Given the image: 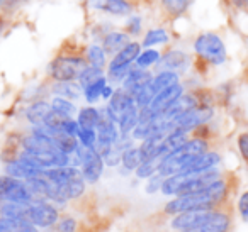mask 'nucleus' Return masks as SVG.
Segmentation results:
<instances>
[{
    "label": "nucleus",
    "instance_id": "1",
    "mask_svg": "<svg viewBox=\"0 0 248 232\" xmlns=\"http://www.w3.org/2000/svg\"><path fill=\"white\" fill-rule=\"evenodd\" d=\"M224 195H226V181L219 178L214 183L192 193L177 195V198L165 205V214L177 215L180 212L194 210V208H214L223 200Z\"/></svg>",
    "mask_w": 248,
    "mask_h": 232
},
{
    "label": "nucleus",
    "instance_id": "2",
    "mask_svg": "<svg viewBox=\"0 0 248 232\" xmlns=\"http://www.w3.org/2000/svg\"><path fill=\"white\" fill-rule=\"evenodd\" d=\"M209 144L207 141L194 137V139H187L179 149H175L173 153H170L169 156H165L162 160L158 166V174H162L163 178L170 176L184 171L197 156H201L202 153H206Z\"/></svg>",
    "mask_w": 248,
    "mask_h": 232
},
{
    "label": "nucleus",
    "instance_id": "3",
    "mask_svg": "<svg viewBox=\"0 0 248 232\" xmlns=\"http://www.w3.org/2000/svg\"><path fill=\"white\" fill-rule=\"evenodd\" d=\"M194 51L199 58L206 59L211 65H221L226 58V46L223 39L214 32H204L197 36V39L194 41Z\"/></svg>",
    "mask_w": 248,
    "mask_h": 232
},
{
    "label": "nucleus",
    "instance_id": "4",
    "mask_svg": "<svg viewBox=\"0 0 248 232\" xmlns=\"http://www.w3.org/2000/svg\"><path fill=\"white\" fill-rule=\"evenodd\" d=\"M87 61L78 56H60L49 65V75L55 82H75Z\"/></svg>",
    "mask_w": 248,
    "mask_h": 232
},
{
    "label": "nucleus",
    "instance_id": "5",
    "mask_svg": "<svg viewBox=\"0 0 248 232\" xmlns=\"http://www.w3.org/2000/svg\"><path fill=\"white\" fill-rule=\"evenodd\" d=\"M0 200L29 203L34 200V197L24 181L7 174V176H0Z\"/></svg>",
    "mask_w": 248,
    "mask_h": 232
},
{
    "label": "nucleus",
    "instance_id": "6",
    "mask_svg": "<svg viewBox=\"0 0 248 232\" xmlns=\"http://www.w3.org/2000/svg\"><path fill=\"white\" fill-rule=\"evenodd\" d=\"M80 166H82V176L89 183H95L102 176L104 160L95 147H80Z\"/></svg>",
    "mask_w": 248,
    "mask_h": 232
},
{
    "label": "nucleus",
    "instance_id": "7",
    "mask_svg": "<svg viewBox=\"0 0 248 232\" xmlns=\"http://www.w3.org/2000/svg\"><path fill=\"white\" fill-rule=\"evenodd\" d=\"M58 220V210L41 200H32L29 205V222L36 227H49Z\"/></svg>",
    "mask_w": 248,
    "mask_h": 232
},
{
    "label": "nucleus",
    "instance_id": "8",
    "mask_svg": "<svg viewBox=\"0 0 248 232\" xmlns=\"http://www.w3.org/2000/svg\"><path fill=\"white\" fill-rule=\"evenodd\" d=\"M214 210H216V208H194V210L180 212V214H177V217L172 220V227L180 232L190 231V229L202 224L206 218H209Z\"/></svg>",
    "mask_w": 248,
    "mask_h": 232
},
{
    "label": "nucleus",
    "instance_id": "9",
    "mask_svg": "<svg viewBox=\"0 0 248 232\" xmlns=\"http://www.w3.org/2000/svg\"><path fill=\"white\" fill-rule=\"evenodd\" d=\"M231 215L224 210H214L209 218L199 224L197 227L186 232H230Z\"/></svg>",
    "mask_w": 248,
    "mask_h": 232
},
{
    "label": "nucleus",
    "instance_id": "10",
    "mask_svg": "<svg viewBox=\"0 0 248 232\" xmlns=\"http://www.w3.org/2000/svg\"><path fill=\"white\" fill-rule=\"evenodd\" d=\"M152 78H153V75L150 72H146V70H143V68H138V66H133V68L129 70L128 76L123 80V88L135 99L136 93H138Z\"/></svg>",
    "mask_w": 248,
    "mask_h": 232
},
{
    "label": "nucleus",
    "instance_id": "11",
    "mask_svg": "<svg viewBox=\"0 0 248 232\" xmlns=\"http://www.w3.org/2000/svg\"><path fill=\"white\" fill-rule=\"evenodd\" d=\"M133 100H135V99H133V97L129 95V93L126 92L124 88L114 90L112 97L109 99V105L106 107V112L109 114L110 119L117 124V120H119V116L123 114V110L126 109V107H128Z\"/></svg>",
    "mask_w": 248,
    "mask_h": 232
},
{
    "label": "nucleus",
    "instance_id": "12",
    "mask_svg": "<svg viewBox=\"0 0 248 232\" xmlns=\"http://www.w3.org/2000/svg\"><path fill=\"white\" fill-rule=\"evenodd\" d=\"M141 53V44L140 43H129L126 48H123L116 56H112L109 63V70H116L121 68V66H129L136 61L138 55Z\"/></svg>",
    "mask_w": 248,
    "mask_h": 232
},
{
    "label": "nucleus",
    "instance_id": "13",
    "mask_svg": "<svg viewBox=\"0 0 248 232\" xmlns=\"http://www.w3.org/2000/svg\"><path fill=\"white\" fill-rule=\"evenodd\" d=\"M138 120H140V109L136 107L135 100L129 103L126 109L123 110V114L119 116V120H117V129H119L121 136H128L129 132L135 130V127L138 126Z\"/></svg>",
    "mask_w": 248,
    "mask_h": 232
},
{
    "label": "nucleus",
    "instance_id": "14",
    "mask_svg": "<svg viewBox=\"0 0 248 232\" xmlns=\"http://www.w3.org/2000/svg\"><path fill=\"white\" fill-rule=\"evenodd\" d=\"M41 174L46 178V180H49L51 183H55V185H65V183H68L70 180H73V178L82 176V173H80V171L77 170V168H73V166L48 168V170H43Z\"/></svg>",
    "mask_w": 248,
    "mask_h": 232
},
{
    "label": "nucleus",
    "instance_id": "15",
    "mask_svg": "<svg viewBox=\"0 0 248 232\" xmlns=\"http://www.w3.org/2000/svg\"><path fill=\"white\" fill-rule=\"evenodd\" d=\"M43 171L36 170L34 166H31V164L28 163L26 160H22V158H19V160L16 161H11V163L7 164V174L12 178H17V180H31V178L38 176V174H41Z\"/></svg>",
    "mask_w": 248,
    "mask_h": 232
},
{
    "label": "nucleus",
    "instance_id": "16",
    "mask_svg": "<svg viewBox=\"0 0 248 232\" xmlns=\"http://www.w3.org/2000/svg\"><path fill=\"white\" fill-rule=\"evenodd\" d=\"M95 9L112 15H129L131 14V4L128 0H92Z\"/></svg>",
    "mask_w": 248,
    "mask_h": 232
},
{
    "label": "nucleus",
    "instance_id": "17",
    "mask_svg": "<svg viewBox=\"0 0 248 232\" xmlns=\"http://www.w3.org/2000/svg\"><path fill=\"white\" fill-rule=\"evenodd\" d=\"M129 34L126 32H117V31H112L109 32L107 36H104V41H102V49L106 55H112L116 56L117 53L121 51L123 48L129 44Z\"/></svg>",
    "mask_w": 248,
    "mask_h": 232
},
{
    "label": "nucleus",
    "instance_id": "18",
    "mask_svg": "<svg viewBox=\"0 0 248 232\" xmlns=\"http://www.w3.org/2000/svg\"><path fill=\"white\" fill-rule=\"evenodd\" d=\"M219 161H221L219 154L214 153V151H206V153H202L201 156H197L184 171H196V173H199V171L214 170V168L219 164Z\"/></svg>",
    "mask_w": 248,
    "mask_h": 232
},
{
    "label": "nucleus",
    "instance_id": "19",
    "mask_svg": "<svg viewBox=\"0 0 248 232\" xmlns=\"http://www.w3.org/2000/svg\"><path fill=\"white\" fill-rule=\"evenodd\" d=\"M160 68L162 72H179V70L186 68V65L189 63V58L184 51H170L165 56L160 58Z\"/></svg>",
    "mask_w": 248,
    "mask_h": 232
},
{
    "label": "nucleus",
    "instance_id": "20",
    "mask_svg": "<svg viewBox=\"0 0 248 232\" xmlns=\"http://www.w3.org/2000/svg\"><path fill=\"white\" fill-rule=\"evenodd\" d=\"M29 203H17V202H7L4 207L0 208V214L5 218H14V220L29 222Z\"/></svg>",
    "mask_w": 248,
    "mask_h": 232
},
{
    "label": "nucleus",
    "instance_id": "21",
    "mask_svg": "<svg viewBox=\"0 0 248 232\" xmlns=\"http://www.w3.org/2000/svg\"><path fill=\"white\" fill-rule=\"evenodd\" d=\"M53 112L51 105L46 102H36L26 110V117L31 124L34 126H43L46 122V119L49 117V114Z\"/></svg>",
    "mask_w": 248,
    "mask_h": 232
},
{
    "label": "nucleus",
    "instance_id": "22",
    "mask_svg": "<svg viewBox=\"0 0 248 232\" xmlns=\"http://www.w3.org/2000/svg\"><path fill=\"white\" fill-rule=\"evenodd\" d=\"M60 195H62L63 200H68V198H78L82 197V193L85 191V180L83 176L73 178L68 183L65 185H58Z\"/></svg>",
    "mask_w": 248,
    "mask_h": 232
},
{
    "label": "nucleus",
    "instance_id": "23",
    "mask_svg": "<svg viewBox=\"0 0 248 232\" xmlns=\"http://www.w3.org/2000/svg\"><path fill=\"white\" fill-rule=\"evenodd\" d=\"M53 92L66 100H75L80 99V95L83 93V88L75 82H56V85L53 87Z\"/></svg>",
    "mask_w": 248,
    "mask_h": 232
},
{
    "label": "nucleus",
    "instance_id": "24",
    "mask_svg": "<svg viewBox=\"0 0 248 232\" xmlns=\"http://www.w3.org/2000/svg\"><path fill=\"white\" fill-rule=\"evenodd\" d=\"M99 119H100V110L93 109V107H85L78 112V122L80 127L83 129H95L97 124H99Z\"/></svg>",
    "mask_w": 248,
    "mask_h": 232
},
{
    "label": "nucleus",
    "instance_id": "25",
    "mask_svg": "<svg viewBox=\"0 0 248 232\" xmlns=\"http://www.w3.org/2000/svg\"><path fill=\"white\" fill-rule=\"evenodd\" d=\"M104 73H102V68H97V66H92V65H87L85 68L82 70V73L78 75V85L82 88H87L89 85H92L93 82H97L99 78H102Z\"/></svg>",
    "mask_w": 248,
    "mask_h": 232
},
{
    "label": "nucleus",
    "instance_id": "26",
    "mask_svg": "<svg viewBox=\"0 0 248 232\" xmlns=\"http://www.w3.org/2000/svg\"><path fill=\"white\" fill-rule=\"evenodd\" d=\"M141 154H140L138 147H128L121 156V163L126 170H136L141 164Z\"/></svg>",
    "mask_w": 248,
    "mask_h": 232
},
{
    "label": "nucleus",
    "instance_id": "27",
    "mask_svg": "<svg viewBox=\"0 0 248 232\" xmlns=\"http://www.w3.org/2000/svg\"><path fill=\"white\" fill-rule=\"evenodd\" d=\"M162 163V160L158 158H150V160L141 161L138 168H136V176L138 178H150L155 173H158V166Z\"/></svg>",
    "mask_w": 248,
    "mask_h": 232
},
{
    "label": "nucleus",
    "instance_id": "28",
    "mask_svg": "<svg viewBox=\"0 0 248 232\" xmlns=\"http://www.w3.org/2000/svg\"><path fill=\"white\" fill-rule=\"evenodd\" d=\"M49 105H51V109L55 110L56 114H60V116H63V117H73V114L77 112L75 105H73L70 100L63 99V97H55Z\"/></svg>",
    "mask_w": 248,
    "mask_h": 232
},
{
    "label": "nucleus",
    "instance_id": "29",
    "mask_svg": "<svg viewBox=\"0 0 248 232\" xmlns=\"http://www.w3.org/2000/svg\"><path fill=\"white\" fill-rule=\"evenodd\" d=\"M160 58H162V55H160V51H156V49H145V51H141L138 55V58H136V66L138 68H148V66L155 65V63L160 61Z\"/></svg>",
    "mask_w": 248,
    "mask_h": 232
},
{
    "label": "nucleus",
    "instance_id": "30",
    "mask_svg": "<svg viewBox=\"0 0 248 232\" xmlns=\"http://www.w3.org/2000/svg\"><path fill=\"white\" fill-rule=\"evenodd\" d=\"M106 56L107 55L104 53L102 46L93 44L87 49V61H89V65L97 66V68H104V66H106V61H107Z\"/></svg>",
    "mask_w": 248,
    "mask_h": 232
},
{
    "label": "nucleus",
    "instance_id": "31",
    "mask_svg": "<svg viewBox=\"0 0 248 232\" xmlns=\"http://www.w3.org/2000/svg\"><path fill=\"white\" fill-rule=\"evenodd\" d=\"M167 41H169V32L165 29H152V31L146 32L145 39H143V46L145 48H152V46L163 44Z\"/></svg>",
    "mask_w": 248,
    "mask_h": 232
},
{
    "label": "nucleus",
    "instance_id": "32",
    "mask_svg": "<svg viewBox=\"0 0 248 232\" xmlns=\"http://www.w3.org/2000/svg\"><path fill=\"white\" fill-rule=\"evenodd\" d=\"M107 85V78L106 76H102V78H99L97 82H93L92 85H89L87 88H83V95H85L87 102L93 103L95 100L100 99V93H102V88Z\"/></svg>",
    "mask_w": 248,
    "mask_h": 232
},
{
    "label": "nucleus",
    "instance_id": "33",
    "mask_svg": "<svg viewBox=\"0 0 248 232\" xmlns=\"http://www.w3.org/2000/svg\"><path fill=\"white\" fill-rule=\"evenodd\" d=\"M77 139L80 141V144L83 147H95V141H97L95 129H83V127H80L78 134H77Z\"/></svg>",
    "mask_w": 248,
    "mask_h": 232
},
{
    "label": "nucleus",
    "instance_id": "34",
    "mask_svg": "<svg viewBox=\"0 0 248 232\" xmlns=\"http://www.w3.org/2000/svg\"><path fill=\"white\" fill-rule=\"evenodd\" d=\"M162 2L172 14H182L187 7V0H162Z\"/></svg>",
    "mask_w": 248,
    "mask_h": 232
},
{
    "label": "nucleus",
    "instance_id": "35",
    "mask_svg": "<svg viewBox=\"0 0 248 232\" xmlns=\"http://www.w3.org/2000/svg\"><path fill=\"white\" fill-rule=\"evenodd\" d=\"M58 232H75L77 231V220L72 217H65L58 222Z\"/></svg>",
    "mask_w": 248,
    "mask_h": 232
},
{
    "label": "nucleus",
    "instance_id": "36",
    "mask_svg": "<svg viewBox=\"0 0 248 232\" xmlns=\"http://www.w3.org/2000/svg\"><path fill=\"white\" fill-rule=\"evenodd\" d=\"M165 178L162 176V174H153V176H150V181L148 185H146V193H155L156 190H160L162 188V183Z\"/></svg>",
    "mask_w": 248,
    "mask_h": 232
},
{
    "label": "nucleus",
    "instance_id": "37",
    "mask_svg": "<svg viewBox=\"0 0 248 232\" xmlns=\"http://www.w3.org/2000/svg\"><path fill=\"white\" fill-rule=\"evenodd\" d=\"M141 31V17H129L128 24H126V34H140Z\"/></svg>",
    "mask_w": 248,
    "mask_h": 232
},
{
    "label": "nucleus",
    "instance_id": "38",
    "mask_svg": "<svg viewBox=\"0 0 248 232\" xmlns=\"http://www.w3.org/2000/svg\"><path fill=\"white\" fill-rule=\"evenodd\" d=\"M238 210H240L241 218L248 222V191L241 193L240 200H238Z\"/></svg>",
    "mask_w": 248,
    "mask_h": 232
},
{
    "label": "nucleus",
    "instance_id": "39",
    "mask_svg": "<svg viewBox=\"0 0 248 232\" xmlns=\"http://www.w3.org/2000/svg\"><path fill=\"white\" fill-rule=\"evenodd\" d=\"M238 147H240L241 156L248 161V132L240 134V137H238Z\"/></svg>",
    "mask_w": 248,
    "mask_h": 232
},
{
    "label": "nucleus",
    "instance_id": "40",
    "mask_svg": "<svg viewBox=\"0 0 248 232\" xmlns=\"http://www.w3.org/2000/svg\"><path fill=\"white\" fill-rule=\"evenodd\" d=\"M112 93H114V88L110 85H106L102 88V93H100V97H102V99H106V100H109L110 97H112Z\"/></svg>",
    "mask_w": 248,
    "mask_h": 232
}]
</instances>
